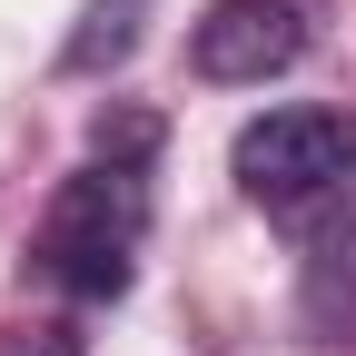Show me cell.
<instances>
[{"label":"cell","mask_w":356,"mask_h":356,"mask_svg":"<svg viewBox=\"0 0 356 356\" xmlns=\"http://www.w3.org/2000/svg\"><path fill=\"white\" fill-rule=\"evenodd\" d=\"M139 238H149V168L139 159H89L50 188V208L30 228V267L70 297H119Z\"/></svg>","instance_id":"1"},{"label":"cell","mask_w":356,"mask_h":356,"mask_svg":"<svg viewBox=\"0 0 356 356\" xmlns=\"http://www.w3.org/2000/svg\"><path fill=\"white\" fill-rule=\"evenodd\" d=\"M30 356H79V337H70V327H50V337L30 346Z\"/></svg>","instance_id":"6"},{"label":"cell","mask_w":356,"mask_h":356,"mask_svg":"<svg viewBox=\"0 0 356 356\" xmlns=\"http://www.w3.org/2000/svg\"><path fill=\"white\" fill-rule=\"evenodd\" d=\"M149 10H159V0H89V10H79V30L60 40V70H70V79L119 70V60L149 40Z\"/></svg>","instance_id":"5"},{"label":"cell","mask_w":356,"mask_h":356,"mask_svg":"<svg viewBox=\"0 0 356 356\" xmlns=\"http://www.w3.org/2000/svg\"><path fill=\"white\" fill-rule=\"evenodd\" d=\"M307 50V20L297 0H208V20L188 30V70L218 89H248V79H277Z\"/></svg>","instance_id":"3"},{"label":"cell","mask_w":356,"mask_h":356,"mask_svg":"<svg viewBox=\"0 0 356 356\" xmlns=\"http://www.w3.org/2000/svg\"><path fill=\"white\" fill-rule=\"evenodd\" d=\"M297 327L317 337V346H356V208L297 267Z\"/></svg>","instance_id":"4"},{"label":"cell","mask_w":356,"mask_h":356,"mask_svg":"<svg viewBox=\"0 0 356 356\" xmlns=\"http://www.w3.org/2000/svg\"><path fill=\"white\" fill-rule=\"evenodd\" d=\"M228 168H238V188L257 208H307L356 168V119L346 109H267V119L238 129Z\"/></svg>","instance_id":"2"}]
</instances>
